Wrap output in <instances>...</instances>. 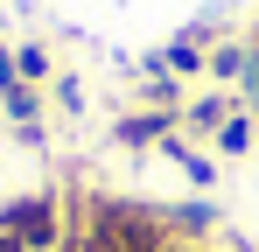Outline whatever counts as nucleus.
<instances>
[{
    "label": "nucleus",
    "instance_id": "f257e3e1",
    "mask_svg": "<svg viewBox=\"0 0 259 252\" xmlns=\"http://www.w3.org/2000/svg\"><path fill=\"white\" fill-rule=\"evenodd\" d=\"M84 252H168V238H161V217H147V210L98 203L91 210V245Z\"/></svg>",
    "mask_w": 259,
    "mask_h": 252
},
{
    "label": "nucleus",
    "instance_id": "f03ea898",
    "mask_svg": "<svg viewBox=\"0 0 259 252\" xmlns=\"http://www.w3.org/2000/svg\"><path fill=\"white\" fill-rule=\"evenodd\" d=\"M0 252H56V210L49 196H28L0 217Z\"/></svg>",
    "mask_w": 259,
    "mask_h": 252
},
{
    "label": "nucleus",
    "instance_id": "7ed1b4c3",
    "mask_svg": "<svg viewBox=\"0 0 259 252\" xmlns=\"http://www.w3.org/2000/svg\"><path fill=\"white\" fill-rule=\"evenodd\" d=\"M168 252H196V245H168Z\"/></svg>",
    "mask_w": 259,
    "mask_h": 252
}]
</instances>
